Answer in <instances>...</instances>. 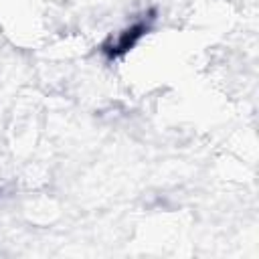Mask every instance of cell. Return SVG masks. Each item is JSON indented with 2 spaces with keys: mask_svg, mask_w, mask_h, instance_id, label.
Masks as SVG:
<instances>
[{
  "mask_svg": "<svg viewBox=\"0 0 259 259\" xmlns=\"http://www.w3.org/2000/svg\"><path fill=\"white\" fill-rule=\"evenodd\" d=\"M150 30V20H138L134 22L132 26L123 28L117 36L109 38L105 45H103V53L109 57V59H117L121 55H125L130 49H134L138 45V40Z\"/></svg>",
  "mask_w": 259,
  "mask_h": 259,
  "instance_id": "obj_1",
  "label": "cell"
}]
</instances>
